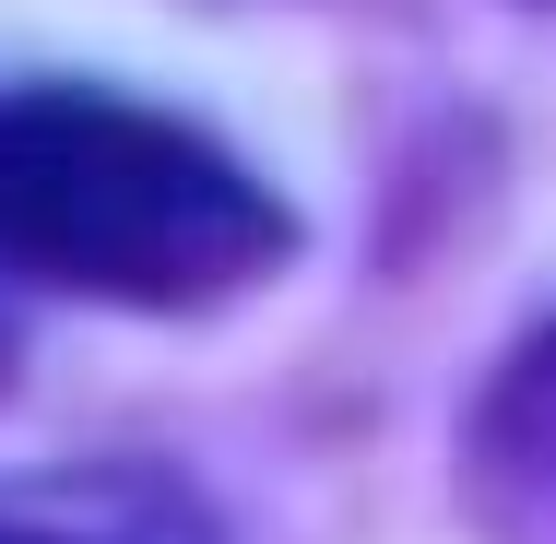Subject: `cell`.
Returning <instances> with one entry per match:
<instances>
[{
  "mask_svg": "<svg viewBox=\"0 0 556 544\" xmlns=\"http://www.w3.org/2000/svg\"><path fill=\"white\" fill-rule=\"evenodd\" d=\"M0 367H12V343H0Z\"/></svg>",
  "mask_w": 556,
  "mask_h": 544,
  "instance_id": "cell-4",
  "label": "cell"
},
{
  "mask_svg": "<svg viewBox=\"0 0 556 544\" xmlns=\"http://www.w3.org/2000/svg\"><path fill=\"white\" fill-rule=\"evenodd\" d=\"M0 544H166V521L142 497H118V485H84V497L0 485Z\"/></svg>",
  "mask_w": 556,
  "mask_h": 544,
  "instance_id": "cell-3",
  "label": "cell"
},
{
  "mask_svg": "<svg viewBox=\"0 0 556 544\" xmlns=\"http://www.w3.org/2000/svg\"><path fill=\"white\" fill-rule=\"evenodd\" d=\"M296 214L214 130L130 107L108 84L0 96V273L96 308H225L285 273Z\"/></svg>",
  "mask_w": 556,
  "mask_h": 544,
  "instance_id": "cell-1",
  "label": "cell"
},
{
  "mask_svg": "<svg viewBox=\"0 0 556 544\" xmlns=\"http://www.w3.org/2000/svg\"><path fill=\"white\" fill-rule=\"evenodd\" d=\"M473 485H485V521L509 544H556V331L485 391Z\"/></svg>",
  "mask_w": 556,
  "mask_h": 544,
  "instance_id": "cell-2",
  "label": "cell"
}]
</instances>
